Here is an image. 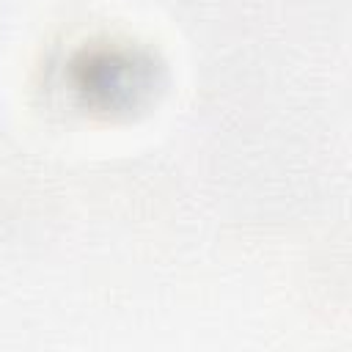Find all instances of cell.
I'll return each mask as SVG.
<instances>
[{
  "instance_id": "cell-1",
  "label": "cell",
  "mask_w": 352,
  "mask_h": 352,
  "mask_svg": "<svg viewBox=\"0 0 352 352\" xmlns=\"http://www.w3.org/2000/svg\"><path fill=\"white\" fill-rule=\"evenodd\" d=\"M74 88L96 110H132L157 88V66L129 47L85 50L74 63Z\"/></svg>"
}]
</instances>
